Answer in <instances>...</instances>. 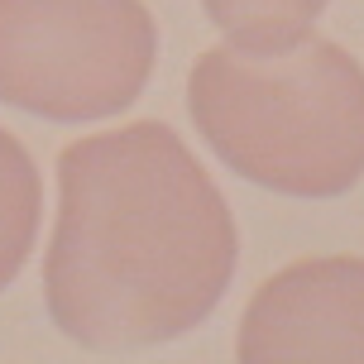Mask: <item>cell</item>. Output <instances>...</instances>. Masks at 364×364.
Returning a JSON list of instances; mask_svg holds the SVG:
<instances>
[{
	"label": "cell",
	"mask_w": 364,
	"mask_h": 364,
	"mask_svg": "<svg viewBox=\"0 0 364 364\" xmlns=\"http://www.w3.org/2000/svg\"><path fill=\"white\" fill-rule=\"evenodd\" d=\"M240 360H364V259L321 255L278 269L250 297Z\"/></svg>",
	"instance_id": "277c9868"
},
{
	"label": "cell",
	"mask_w": 364,
	"mask_h": 364,
	"mask_svg": "<svg viewBox=\"0 0 364 364\" xmlns=\"http://www.w3.org/2000/svg\"><path fill=\"white\" fill-rule=\"evenodd\" d=\"M159 63L144 0H0V101L91 125L129 110Z\"/></svg>",
	"instance_id": "3957f363"
},
{
	"label": "cell",
	"mask_w": 364,
	"mask_h": 364,
	"mask_svg": "<svg viewBox=\"0 0 364 364\" xmlns=\"http://www.w3.org/2000/svg\"><path fill=\"white\" fill-rule=\"evenodd\" d=\"M235 269V216L173 125L134 120L58 154L43 302L68 341L87 350L178 341L220 307Z\"/></svg>",
	"instance_id": "6da1fadb"
},
{
	"label": "cell",
	"mask_w": 364,
	"mask_h": 364,
	"mask_svg": "<svg viewBox=\"0 0 364 364\" xmlns=\"http://www.w3.org/2000/svg\"><path fill=\"white\" fill-rule=\"evenodd\" d=\"M38 216H43V182L10 129L0 125V292L19 278L38 240Z\"/></svg>",
	"instance_id": "5b68a950"
},
{
	"label": "cell",
	"mask_w": 364,
	"mask_h": 364,
	"mask_svg": "<svg viewBox=\"0 0 364 364\" xmlns=\"http://www.w3.org/2000/svg\"><path fill=\"white\" fill-rule=\"evenodd\" d=\"M201 10L225 34V43L250 53H278L311 34L326 0H201Z\"/></svg>",
	"instance_id": "8992f818"
},
{
	"label": "cell",
	"mask_w": 364,
	"mask_h": 364,
	"mask_svg": "<svg viewBox=\"0 0 364 364\" xmlns=\"http://www.w3.org/2000/svg\"><path fill=\"white\" fill-rule=\"evenodd\" d=\"M187 110L220 164L278 197H346L364 178V68L331 38L278 53L216 43L192 63Z\"/></svg>",
	"instance_id": "7a4b0ae2"
}]
</instances>
